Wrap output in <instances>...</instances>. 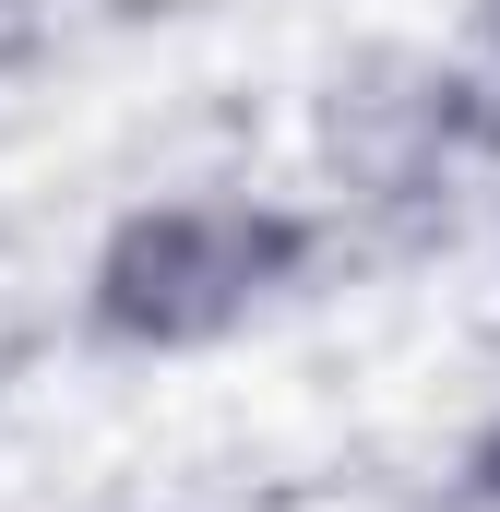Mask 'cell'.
<instances>
[{
  "instance_id": "3",
  "label": "cell",
  "mask_w": 500,
  "mask_h": 512,
  "mask_svg": "<svg viewBox=\"0 0 500 512\" xmlns=\"http://www.w3.org/2000/svg\"><path fill=\"white\" fill-rule=\"evenodd\" d=\"M465 501H477V512H500V405L477 417V441H465Z\"/></svg>"
},
{
  "instance_id": "4",
  "label": "cell",
  "mask_w": 500,
  "mask_h": 512,
  "mask_svg": "<svg viewBox=\"0 0 500 512\" xmlns=\"http://www.w3.org/2000/svg\"><path fill=\"white\" fill-rule=\"evenodd\" d=\"M477 72L500 84V0H477Z\"/></svg>"
},
{
  "instance_id": "1",
  "label": "cell",
  "mask_w": 500,
  "mask_h": 512,
  "mask_svg": "<svg viewBox=\"0 0 500 512\" xmlns=\"http://www.w3.org/2000/svg\"><path fill=\"white\" fill-rule=\"evenodd\" d=\"M334 251V215L298 203V191H239V179H203V191H143L96 227L84 251V346L108 358H215L262 334Z\"/></svg>"
},
{
  "instance_id": "2",
  "label": "cell",
  "mask_w": 500,
  "mask_h": 512,
  "mask_svg": "<svg viewBox=\"0 0 500 512\" xmlns=\"http://www.w3.org/2000/svg\"><path fill=\"white\" fill-rule=\"evenodd\" d=\"M322 215L334 227H441L477 179L500 167V84L477 60H429V48H358L322 72Z\"/></svg>"
}]
</instances>
